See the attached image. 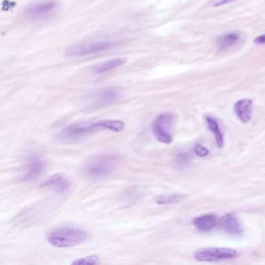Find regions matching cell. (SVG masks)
Returning a JSON list of instances; mask_svg holds the SVG:
<instances>
[{"label": "cell", "instance_id": "9c48e42d", "mask_svg": "<svg viewBox=\"0 0 265 265\" xmlns=\"http://www.w3.org/2000/svg\"><path fill=\"white\" fill-rule=\"evenodd\" d=\"M217 224L221 230L231 235H241L243 232V227L235 214L228 213L218 218Z\"/></svg>", "mask_w": 265, "mask_h": 265}, {"label": "cell", "instance_id": "7402d4cb", "mask_svg": "<svg viewBox=\"0 0 265 265\" xmlns=\"http://www.w3.org/2000/svg\"><path fill=\"white\" fill-rule=\"evenodd\" d=\"M237 0H220L216 4H214V7H218L221 6L227 5V4H231L233 2H236Z\"/></svg>", "mask_w": 265, "mask_h": 265}, {"label": "cell", "instance_id": "ac0fdd59", "mask_svg": "<svg viewBox=\"0 0 265 265\" xmlns=\"http://www.w3.org/2000/svg\"><path fill=\"white\" fill-rule=\"evenodd\" d=\"M188 195L185 194H168V195H160L156 197V201L158 205H170V204H176L182 202L186 199Z\"/></svg>", "mask_w": 265, "mask_h": 265}, {"label": "cell", "instance_id": "ffe728a7", "mask_svg": "<svg viewBox=\"0 0 265 265\" xmlns=\"http://www.w3.org/2000/svg\"><path fill=\"white\" fill-rule=\"evenodd\" d=\"M195 153L200 157H205L209 154V151L205 146H201V144H197L195 147Z\"/></svg>", "mask_w": 265, "mask_h": 265}, {"label": "cell", "instance_id": "30bf717a", "mask_svg": "<svg viewBox=\"0 0 265 265\" xmlns=\"http://www.w3.org/2000/svg\"><path fill=\"white\" fill-rule=\"evenodd\" d=\"M69 180L64 175L56 173L50 176L46 182L42 184V188H49L57 193H65L70 188Z\"/></svg>", "mask_w": 265, "mask_h": 265}, {"label": "cell", "instance_id": "277c9868", "mask_svg": "<svg viewBox=\"0 0 265 265\" xmlns=\"http://www.w3.org/2000/svg\"><path fill=\"white\" fill-rule=\"evenodd\" d=\"M173 117L169 112L162 113L156 117L153 123V135L158 141L164 144H170L173 141L172 135V124Z\"/></svg>", "mask_w": 265, "mask_h": 265}, {"label": "cell", "instance_id": "2e32d148", "mask_svg": "<svg viewBox=\"0 0 265 265\" xmlns=\"http://www.w3.org/2000/svg\"><path fill=\"white\" fill-rule=\"evenodd\" d=\"M94 124L99 130L108 129L115 132L122 131L125 128L124 121H118V120H104L94 123Z\"/></svg>", "mask_w": 265, "mask_h": 265}, {"label": "cell", "instance_id": "4fadbf2b", "mask_svg": "<svg viewBox=\"0 0 265 265\" xmlns=\"http://www.w3.org/2000/svg\"><path fill=\"white\" fill-rule=\"evenodd\" d=\"M217 222L218 218L216 215L214 214H205L194 218L192 224L199 231L208 232L216 227Z\"/></svg>", "mask_w": 265, "mask_h": 265}, {"label": "cell", "instance_id": "603a6c76", "mask_svg": "<svg viewBox=\"0 0 265 265\" xmlns=\"http://www.w3.org/2000/svg\"><path fill=\"white\" fill-rule=\"evenodd\" d=\"M265 41V36L260 35L259 37H256L254 40V43L257 45H263Z\"/></svg>", "mask_w": 265, "mask_h": 265}, {"label": "cell", "instance_id": "e0dca14e", "mask_svg": "<svg viewBox=\"0 0 265 265\" xmlns=\"http://www.w3.org/2000/svg\"><path fill=\"white\" fill-rule=\"evenodd\" d=\"M206 120L207 124H208V128L210 131L213 133L215 136V141H216L217 146L219 149L224 147V135L220 131L219 126H218V122L215 118H212L211 116H208L205 118Z\"/></svg>", "mask_w": 265, "mask_h": 265}, {"label": "cell", "instance_id": "3957f363", "mask_svg": "<svg viewBox=\"0 0 265 265\" xmlns=\"http://www.w3.org/2000/svg\"><path fill=\"white\" fill-rule=\"evenodd\" d=\"M238 251L226 247H205L194 252V258L198 261L213 262L236 258Z\"/></svg>", "mask_w": 265, "mask_h": 265}, {"label": "cell", "instance_id": "d6986e66", "mask_svg": "<svg viewBox=\"0 0 265 265\" xmlns=\"http://www.w3.org/2000/svg\"><path fill=\"white\" fill-rule=\"evenodd\" d=\"M99 257L96 255L88 256V257H82V258L77 259L75 261L72 262V264L76 265H93L98 263Z\"/></svg>", "mask_w": 265, "mask_h": 265}, {"label": "cell", "instance_id": "5bb4252c", "mask_svg": "<svg viewBox=\"0 0 265 265\" xmlns=\"http://www.w3.org/2000/svg\"><path fill=\"white\" fill-rule=\"evenodd\" d=\"M127 59L126 58H117V59H111V60L106 61V62H101L99 64L94 66V72L96 74H103L111 69L119 67L125 63Z\"/></svg>", "mask_w": 265, "mask_h": 265}, {"label": "cell", "instance_id": "6da1fadb", "mask_svg": "<svg viewBox=\"0 0 265 265\" xmlns=\"http://www.w3.org/2000/svg\"><path fill=\"white\" fill-rule=\"evenodd\" d=\"M87 238V233L79 229L63 227L52 230L48 235V241L57 247L79 245Z\"/></svg>", "mask_w": 265, "mask_h": 265}, {"label": "cell", "instance_id": "ba28073f", "mask_svg": "<svg viewBox=\"0 0 265 265\" xmlns=\"http://www.w3.org/2000/svg\"><path fill=\"white\" fill-rule=\"evenodd\" d=\"M119 98V92L114 87L101 88L91 94V100L94 105L104 107L117 101Z\"/></svg>", "mask_w": 265, "mask_h": 265}, {"label": "cell", "instance_id": "7c38bea8", "mask_svg": "<svg viewBox=\"0 0 265 265\" xmlns=\"http://www.w3.org/2000/svg\"><path fill=\"white\" fill-rule=\"evenodd\" d=\"M253 104V101L250 99H241L236 103L233 109L241 122L248 123L251 119Z\"/></svg>", "mask_w": 265, "mask_h": 265}, {"label": "cell", "instance_id": "5b68a950", "mask_svg": "<svg viewBox=\"0 0 265 265\" xmlns=\"http://www.w3.org/2000/svg\"><path fill=\"white\" fill-rule=\"evenodd\" d=\"M58 7L59 2L57 0H40L27 6L25 14L30 20H44L54 14Z\"/></svg>", "mask_w": 265, "mask_h": 265}, {"label": "cell", "instance_id": "9a60e30c", "mask_svg": "<svg viewBox=\"0 0 265 265\" xmlns=\"http://www.w3.org/2000/svg\"><path fill=\"white\" fill-rule=\"evenodd\" d=\"M240 40V34L237 32L227 33L223 34L217 40V45L218 49L221 50L229 49L232 46H235Z\"/></svg>", "mask_w": 265, "mask_h": 265}, {"label": "cell", "instance_id": "8992f818", "mask_svg": "<svg viewBox=\"0 0 265 265\" xmlns=\"http://www.w3.org/2000/svg\"><path fill=\"white\" fill-rule=\"evenodd\" d=\"M114 46L111 41H96L75 44L66 49V55L70 57H81L102 52Z\"/></svg>", "mask_w": 265, "mask_h": 265}, {"label": "cell", "instance_id": "52a82bcc", "mask_svg": "<svg viewBox=\"0 0 265 265\" xmlns=\"http://www.w3.org/2000/svg\"><path fill=\"white\" fill-rule=\"evenodd\" d=\"M98 130L99 129L97 128L94 123L93 124L85 122L76 123L66 127L61 131L59 136L62 140L72 141V140H80Z\"/></svg>", "mask_w": 265, "mask_h": 265}, {"label": "cell", "instance_id": "8fae6325", "mask_svg": "<svg viewBox=\"0 0 265 265\" xmlns=\"http://www.w3.org/2000/svg\"><path fill=\"white\" fill-rule=\"evenodd\" d=\"M44 169V163L40 160V158L33 156L29 160L26 170L23 174L21 179L24 182H29L36 179L37 176H40V173Z\"/></svg>", "mask_w": 265, "mask_h": 265}, {"label": "cell", "instance_id": "44dd1931", "mask_svg": "<svg viewBox=\"0 0 265 265\" xmlns=\"http://www.w3.org/2000/svg\"><path fill=\"white\" fill-rule=\"evenodd\" d=\"M188 160H189V157H188V154L182 153V154H179V156H178V161L179 163H186Z\"/></svg>", "mask_w": 265, "mask_h": 265}, {"label": "cell", "instance_id": "7a4b0ae2", "mask_svg": "<svg viewBox=\"0 0 265 265\" xmlns=\"http://www.w3.org/2000/svg\"><path fill=\"white\" fill-rule=\"evenodd\" d=\"M114 160L115 158L109 155L94 156L84 166V173L93 179H100L108 176L114 168Z\"/></svg>", "mask_w": 265, "mask_h": 265}]
</instances>
